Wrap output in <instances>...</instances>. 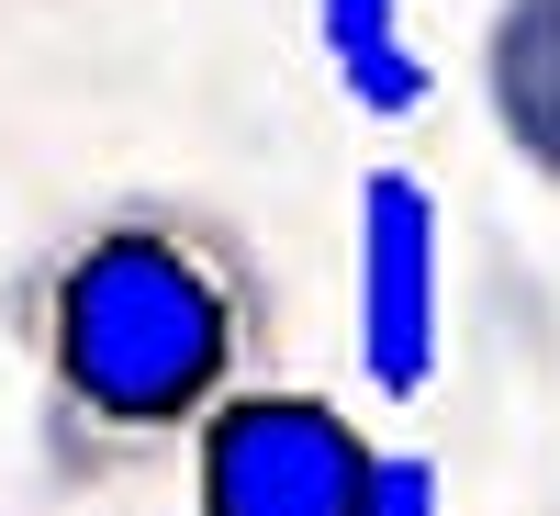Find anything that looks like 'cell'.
Masks as SVG:
<instances>
[{"label": "cell", "instance_id": "277c9868", "mask_svg": "<svg viewBox=\"0 0 560 516\" xmlns=\"http://www.w3.org/2000/svg\"><path fill=\"white\" fill-rule=\"evenodd\" d=\"M314 45L370 124L427 113V57L404 45V0H314Z\"/></svg>", "mask_w": 560, "mask_h": 516}, {"label": "cell", "instance_id": "8992f818", "mask_svg": "<svg viewBox=\"0 0 560 516\" xmlns=\"http://www.w3.org/2000/svg\"><path fill=\"white\" fill-rule=\"evenodd\" d=\"M359 516H448L438 460H427V449H382V472H370V505H359Z\"/></svg>", "mask_w": 560, "mask_h": 516}, {"label": "cell", "instance_id": "5b68a950", "mask_svg": "<svg viewBox=\"0 0 560 516\" xmlns=\"http://www.w3.org/2000/svg\"><path fill=\"white\" fill-rule=\"evenodd\" d=\"M493 102L516 113L527 158L560 180V0H504V23H493Z\"/></svg>", "mask_w": 560, "mask_h": 516}, {"label": "cell", "instance_id": "3957f363", "mask_svg": "<svg viewBox=\"0 0 560 516\" xmlns=\"http://www.w3.org/2000/svg\"><path fill=\"white\" fill-rule=\"evenodd\" d=\"M448 359V225L415 169L359 180V382L415 404Z\"/></svg>", "mask_w": 560, "mask_h": 516}, {"label": "cell", "instance_id": "6da1fadb", "mask_svg": "<svg viewBox=\"0 0 560 516\" xmlns=\"http://www.w3.org/2000/svg\"><path fill=\"white\" fill-rule=\"evenodd\" d=\"M12 337L34 370L45 472L113 483L158 449H191V427L258 370L269 280L224 214L124 192L12 270Z\"/></svg>", "mask_w": 560, "mask_h": 516}, {"label": "cell", "instance_id": "7a4b0ae2", "mask_svg": "<svg viewBox=\"0 0 560 516\" xmlns=\"http://www.w3.org/2000/svg\"><path fill=\"white\" fill-rule=\"evenodd\" d=\"M382 438L348 404L292 382H236L191 427V505L202 516H359Z\"/></svg>", "mask_w": 560, "mask_h": 516}]
</instances>
